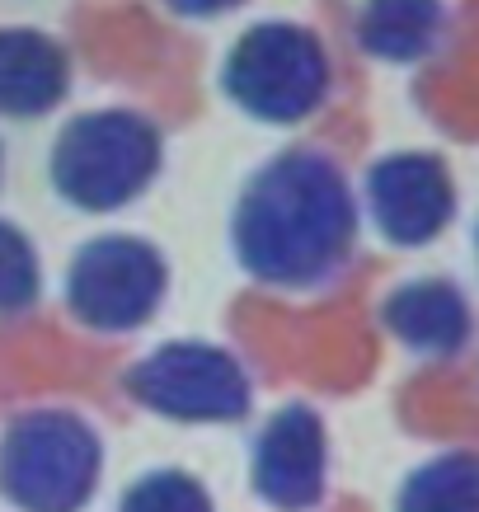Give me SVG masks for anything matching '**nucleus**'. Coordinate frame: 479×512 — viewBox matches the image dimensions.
<instances>
[{
    "label": "nucleus",
    "mask_w": 479,
    "mask_h": 512,
    "mask_svg": "<svg viewBox=\"0 0 479 512\" xmlns=\"http://www.w3.org/2000/svg\"><path fill=\"white\" fill-rule=\"evenodd\" d=\"M235 259L249 278L287 292L320 287L357 245V198L325 151H282L249 174L231 217Z\"/></svg>",
    "instance_id": "f257e3e1"
},
{
    "label": "nucleus",
    "mask_w": 479,
    "mask_h": 512,
    "mask_svg": "<svg viewBox=\"0 0 479 512\" xmlns=\"http://www.w3.org/2000/svg\"><path fill=\"white\" fill-rule=\"evenodd\" d=\"M165 141L137 109L80 113L52 141V184L80 212H118L160 174Z\"/></svg>",
    "instance_id": "f03ea898"
},
{
    "label": "nucleus",
    "mask_w": 479,
    "mask_h": 512,
    "mask_svg": "<svg viewBox=\"0 0 479 512\" xmlns=\"http://www.w3.org/2000/svg\"><path fill=\"white\" fill-rule=\"evenodd\" d=\"M104 447L71 409H29L0 437V494L19 512H80L99 489Z\"/></svg>",
    "instance_id": "7ed1b4c3"
},
{
    "label": "nucleus",
    "mask_w": 479,
    "mask_h": 512,
    "mask_svg": "<svg viewBox=\"0 0 479 512\" xmlns=\"http://www.w3.org/2000/svg\"><path fill=\"white\" fill-rule=\"evenodd\" d=\"M221 90L259 123H301L329 94V52L306 24L268 19L235 38Z\"/></svg>",
    "instance_id": "20e7f679"
},
{
    "label": "nucleus",
    "mask_w": 479,
    "mask_h": 512,
    "mask_svg": "<svg viewBox=\"0 0 479 512\" xmlns=\"http://www.w3.org/2000/svg\"><path fill=\"white\" fill-rule=\"evenodd\" d=\"M170 268L165 254L141 235H94L71 254L66 268V306L80 325L127 334L146 325L165 296Z\"/></svg>",
    "instance_id": "39448f33"
},
{
    "label": "nucleus",
    "mask_w": 479,
    "mask_h": 512,
    "mask_svg": "<svg viewBox=\"0 0 479 512\" xmlns=\"http://www.w3.org/2000/svg\"><path fill=\"white\" fill-rule=\"evenodd\" d=\"M132 400L179 423H235L249 414V376L221 343H160L127 372Z\"/></svg>",
    "instance_id": "423d86ee"
},
{
    "label": "nucleus",
    "mask_w": 479,
    "mask_h": 512,
    "mask_svg": "<svg viewBox=\"0 0 479 512\" xmlns=\"http://www.w3.org/2000/svg\"><path fill=\"white\" fill-rule=\"evenodd\" d=\"M367 207L390 245L418 249L456 217V179L433 151H395L367 170Z\"/></svg>",
    "instance_id": "0eeeda50"
},
{
    "label": "nucleus",
    "mask_w": 479,
    "mask_h": 512,
    "mask_svg": "<svg viewBox=\"0 0 479 512\" xmlns=\"http://www.w3.org/2000/svg\"><path fill=\"white\" fill-rule=\"evenodd\" d=\"M325 423L310 404H282L254 442L249 484L278 512H310L325 498Z\"/></svg>",
    "instance_id": "6e6552de"
},
{
    "label": "nucleus",
    "mask_w": 479,
    "mask_h": 512,
    "mask_svg": "<svg viewBox=\"0 0 479 512\" xmlns=\"http://www.w3.org/2000/svg\"><path fill=\"white\" fill-rule=\"evenodd\" d=\"M381 320L404 348L423 357H456L475 334L470 296L451 278H409L381 301Z\"/></svg>",
    "instance_id": "1a4fd4ad"
},
{
    "label": "nucleus",
    "mask_w": 479,
    "mask_h": 512,
    "mask_svg": "<svg viewBox=\"0 0 479 512\" xmlns=\"http://www.w3.org/2000/svg\"><path fill=\"white\" fill-rule=\"evenodd\" d=\"M71 85L66 47L43 29H0V113L38 118L62 104Z\"/></svg>",
    "instance_id": "9d476101"
},
{
    "label": "nucleus",
    "mask_w": 479,
    "mask_h": 512,
    "mask_svg": "<svg viewBox=\"0 0 479 512\" xmlns=\"http://www.w3.org/2000/svg\"><path fill=\"white\" fill-rule=\"evenodd\" d=\"M447 33L442 0H362L357 5V43L381 62H423Z\"/></svg>",
    "instance_id": "9b49d317"
},
{
    "label": "nucleus",
    "mask_w": 479,
    "mask_h": 512,
    "mask_svg": "<svg viewBox=\"0 0 479 512\" xmlns=\"http://www.w3.org/2000/svg\"><path fill=\"white\" fill-rule=\"evenodd\" d=\"M395 512H479V456L442 451L400 484Z\"/></svg>",
    "instance_id": "f8f14e48"
},
{
    "label": "nucleus",
    "mask_w": 479,
    "mask_h": 512,
    "mask_svg": "<svg viewBox=\"0 0 479 512\" xmlns=\"http://www.w3.org/2000/svg\"><path fill=\"white\" fill-rule=\"evenodd\" d=\"M43 292V268H38V249L15 221L0 217V315L29 311Z\"/></svg>",
    "instance_id": "ddd939ff"
},
{
    "label": "nucleus",
    "mask_w": 479,
    "mask_h": 512,
    "mask_svg": "<svg viewBox=\"0 0 479 512\" xmlns=\"http://www.w3.org/2000/svg\"><path fill=\"white\" fill-rule=\"evenodd\" d=\"M123 512H212V494L188 470H151L127 484Z\"/></svg>",
    "instance_id": "4468645a"
},
{
    "label": "nucleus",
    "mask_w": 479,
    "mask_h": 512,
    "mask_svg": "<svg viewBox=\"0 0 479 512\" xmlns=\"http://www.w3.org/2000/svg\"><path fill=\"white\" fill-rule=\"evenodd\" d=\"M174 15H188V19H212L221 10H235V5H245V0H165Z\"/></svg>",
    "instance_id": "2eb2a0df"
},
{
    "label": "nucleus",
    "mask_w": 479,
    "mask_h": 512,
    "mask_svg": "<svg viewBox=\"0 0 479 512\" xmlns=\"http://www.w3.org/2000/svg\"><path fill=\"white\" fill-rule=\"evenodd\" d=\"M0 170H5V151H0Z\"/></svg>",
    "instance_id": "dca6fc26"
},
{
    "label": "nucleus",
    "mask_w": 479,
    "mask_h": 512,
    "mask_svg": "<svg viewBox=\"0 0 479 512\" xmlns=\"http://www.w3.org/2000/svg\"><path fill=\"white\" fill-rule=\"evenodd\" d=\"M475 245H479V231H475Z\"/></svg>",
    "instance_id": "f3484780"
}]
</instances>
